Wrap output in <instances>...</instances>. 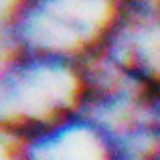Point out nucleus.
<instances>
[{
	"label": "nucleus",
	"mask_w": 160,
	"mask_h": 160,
	"mask_svg": "<svg viewBox=\"0 0 160 160\" xmlns=\"http://www.w3.org/2000/svg\"><path fill=\"white\" fill-rule=\"evenodd\" d=\"M118 0H16L2 12V53H49L85 61L106 39Z\"/></svg>",
	"instance_id": "1"
},
{
	"label": "nucleus",
	"mask_w": 160,
	"mask_h": 160,
	"mask_svg": "<svg viewBox=\"0 0 160 160\" xmlns=\"http://www.w3.org/2000/svg\"><path fill=\"white\" fill-rule=\"evenodd\" d=\"M10 160H109L102 126L79 108L4 136Z\"/></svg>",
	"instance_id": "3"
},
{
	"label": "nucleus",
	"mask_w": 160,
	"mask_h": 160,
	"mask_svg": "<svg viewBox=\"0 0 160 160\" xmlns=\"http://www.w3.org/2000/svg\"><path fill=\"white\" fill-rule=\"evenodd\" d=\"M83 87L85 61L49 53H2V136H12L75 109L81 102Z\"/></svg>",
	"instance_id": "2"
}]
</instances>
